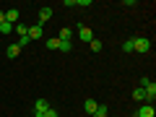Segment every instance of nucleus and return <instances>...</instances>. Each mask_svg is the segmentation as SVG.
I'll use <instances>...</instances> for the list:
<instances>
[{
	"mask_svg": "<svg viewBox=\"0 0 156 117\" xmlns=\"http://www.w3.org/2000/svg\"><path fill=\"white\" fill-rule=\"evenodd\" d=\"M133 117H135V115H133Z\"/></svg>",
	"mask_w": 156,
	"mask_h": 117,
	"instance_id": "22",
	"label": "nucleus"
},
{
	"mask_svg": "<svg viewBox=\"0 0 156 117\" xmlns=\"http://www.w3.org/2000/svg\"><path fill=\"white\" fill-rule=\"evenodd\" d=\"M11 31H13V23H8V21L0 23V34H11Z\"/></svg>",
	"mask_w": 156,
	"mask_h": 117,
	"instance_id": "16",
	"label": "nucleus"
},
{
	"mask_svg": "<svg viewBox=\"0 0 156 117\" xmlns=\"http://www.w3.org/2000/svg\"><path fill=\"white\" fill-rule=\"evenodd\" d=\"M133 99H135V101H146V94H143L140 86H138V89H133Z\"/></svg>",
	"mask_w": 156,
	"mask_h": 117,
	"instance_id": "15",
	"label": "nucleus"
},
{
	"mask_svg": "<svg viewBox=\"0 0 156 117\" xmlns=\"http://www.w3.org/2000/svg\"><path fill=\"white\" fill-rule=\"evenodd\" d=\"M50 18H52V8H42V11H39V21H37V23H42V26H44Z\"/></svg>",
	"mask_w": 156,
	"mask_h": 117,
	"instance_id": "8",
	"label": "nucleus"
},
{
	"mask_svg": "<svg viewBox=\"0 0 156 117\" xmlns=\"http://www.w3.org/2000/svg\"><path fill=\"white\" fill-rule=\"evenodd\" d=\"M13 31H16L18 37H26V31H29V26H26V23H21V21H18L16 26H13Z\"/></svg>",
	"mask_w": 156,
	"mask_h": 117,
	"instance_id": "13",
	"label": "nucleus"
},
{
	"mask_svg": "<svg viewBox=\"0 0 156 117\" xmlns=\"http://www.w3.org/2000/svg\"><path fill=\"white\" fill-rule=\"evenodd\" d=\"M47 47H50V50H57V47H60V39H47Z\"/></svg>",
	"mask_w": 156,
	"mask_h": 117,
	"instance_id": "17",
	"label": "nucleus"
},
{
	"mask_svg": "<svg viewBox=\"0 0 156 117\" xmlns=\"http://www.w3.org/2000/svg\"><path fill=\"white\" fill-rule=\"evenodd\" d=\"M89 47H91V52H101V47H104V44H101V39H91V42H89Z\"/></svg>",
	"mask_w": 156,
	"mask_h": 117,
	"instance_id": "14",
	"label": "nucleus"
},
{
	"mask_svg": "<svg viewBox=\"0 0 156 117\" xmlns=\"http://www.w3.org/2000/svg\"><path fill=\"white\" fill-rule=\"evenodd\" d=\"M3 13H5V21H8V23H13V26H16V23H18V18H21L18 8H8V11H3Z\"/></svg>",
	"mask_w": 156,
	"mask_h": 117,
	"instance_id": "5",
	"label": "nucleus"
},
{
	"mask_svg": "<svg viewBox=\"0 0 156 117\" xmlns=\"http://www.w3.org/2000/svg\"><path fill=\"white\" fill-rule=\"evenodd\" d=\"M42 34H44V26H42V23H31L29 31H26V37H29V42H34V39H42Z\"/></svg>",
	"mask_w": 156,
	"mask_h": 117,
	"instance_id": "2",
	"label": "nucleus"
},
{
	"mask_svg": "<svg viewBox=\"0 0 156 117\" xmlns=\"http://www.w3.org/2000/svg\"><path fill=\"white\" fill-rule=\"evenodd\" d=\"M70 5H81V8H89V5H91V0H65V8H70Z\"/></svg>",
	"mask_w": 156,
	"mask_h": 117,
	"instance_id": "9",
	"label": "nucleus"
},
{
	"mask_svg": "<svg viewBox=\"0 0 156 117\" xmlns=\"http://www.w3.org/2000/svg\"><path fill=\"white\" fill-rule=\"evenodd\" d=\"M96 107H99V104H96L94 99H86V101H83V109L89 112V115H94V112H96Z\"/></svg>",
	"mask_w": 156,
	"mask_h": 117,
	"instance_id": "12",
	"label": "nucleus"
},
{
	"mask_svg": "<svg viewBox=\"0 0 156 117\" xmlns=\"http://www.w3.org/2000/svg\"><path fill=\"white\" fill-rule=\"evenodd\" d=\"M18 55H21V47H18L16 42H13V44H8V47H5V57H11V60H13V57H18Z\"/></svg>",
	"mask_w": 156,
	"mask_h": 117,
	"instance_id": "7",
	"label": "nucleus"
},
{
	"mask_svg": "<svg viewBox=\"0 0 156 117\" xmlns=\"http://www.w3.org/2000/svg\"><path fill=\"white\" fill-rule=\"evenodd\" d=\"M44 117H57V112H55V109H47V115H44Z\"/></svg>",
	"mask_w": 156,
	"mask_h": 117,
	"instance_id": "20",
	"label": "nucleus"
},
{
	"mask_svg": "<svg viewBox=\"0 0 156 117\" xmlns=\"http://www.w3.org/2000/svg\"><path fill=\"white\" fill-rule=\"evenodd\" d=\"M3 21H5V13H3V11H0V23H3Z\"/></svg>",
	"mask_w": 156,
	"mask_h": 117,
	"instance_id": "21",
	"label": "nucleus"
},
{
	"mask_svg": "<svg viewBox=\"0 0 156 117\" xmlns=\"http://www.w3.org/2000/svg\"><path fill=\"white\" fill-rule=\"evenodd\" d=\"M148 50H151L148 37H133V52H148Z\"/></svg>",
	"mask_w": 156,
	"mask_h": 117,
	"instance_id": "1",
	"label": "nucleus"
},
{
	"mask_svg": "<svg viewBox=\"0 0 156 117\" xmlns=\"http://www.w3.org/2000/svg\"><path fill=\"white\" fill-rule=\"evenodd\" d=\"M156 112H154V104H143L138 112H135V117H154Z\"/></svg>",
	"mask_w": 156,
	"mask_h": 117,
	"instance_id": "6",
	"label": "nucleus"
},
{
	"mask_svg": "<svg viewBox=\"0 0 156 117\" xmlns=\"http://www.w3.org/2000/svg\"><path fill=\"white\" fill-rule=\"evenodd\" d=\"M122 50H125V52H133V37H130V39H125V42H122Z\"/></svg>",
	"mask_w": 156,
	"mask_h": 117,
	"instance_id": "18",
	"label": "nucleus"
},
{
	"mask_svg": "<svg viewBox=\"0 0 156 117\" xmlns=\"http://www.w3.org/2000/svg\"><path fill=\"white\" fill-rule=\"evenodd\" d=\"M70 37H73V29H60V34H57L60 42H70Z\"/></svg>",
	"mask_w": 156,
	"mask_h": 117,
	"instance_id": "10",
	"label": "nucleus"
},
{
	"mask_svg": "<svg viewBox=\"0 0 156 117\" xmlns=\"http://www.w3.org/2000/svg\"><path fill=\"white\" fill-rule=\"evenodd\" d=\"M47 109H50L47 99H37V101H34V117H44Z\"/></svg>",
	"mask_w": 156,
	"mask_h": 117,
	"instance_id": "3",
	"label": "nucleus"
},
{
	"mask_svg": "<svg viewBox=\"0 0 156 117\" xmlns=\"http://www.w3.org/2000/svg\"><path fill=\"white\" fill-rule=\"evenodd\" d=\"M91 117H109V107L99 104V107H96V112H94V115H91Z\"/></svg>",
	"mask_w": 156,
	"mask_h": 117,
	"instance_id": "11",
	"label": "nucleus"
},
{
	"mask_svg": "<svg viewBox=\"0 0 156 117\" xmlns=\"http://www.w3.org/2000/svg\"><path fill=\"white\" fill-rule=\"evenodd\" d=\"M57 50H60V52H70L73 44H70V42H60V47H57Z\"/></svg>",
	"mask_w": 156,
	"mask_h": 117,
	"instance_id": "19",
	"label": "nucleus"
},
{
	"mask_svg": "<svg viewBox=\"0 0 156 117\" xmlns=\"http://www.w3.org/2000/svg\"><path fill=\"white\" fill-rule=\"evenodd\" d=\"M78 39H81L83 44H89L91 39H94V31H91L89 26H83V23H81V26H78Z\"/></svg>",
	"mask_w": 156,
	"mask_h": 117,
	"instance_id": "4",
	"label": "nucleus"
}]
</instances>
